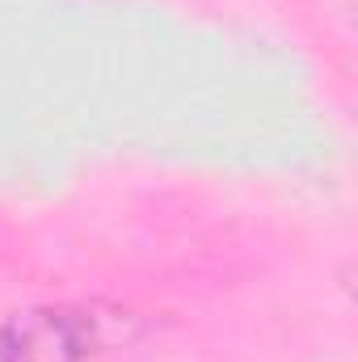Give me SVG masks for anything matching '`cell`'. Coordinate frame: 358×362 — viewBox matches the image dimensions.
I'll use <instances>...</instances> for the list:
<instances>
[{
	"mask_svg": "<svg viewBox=\"0 0 358 362\" xmlns=\"http://www.w3.org/2000/svg\"><path fill=\"white\" fill-rule=\"evenodd\" d=\"M135 316L101 303L30 308L0 325V362H85L131 337Z\"/></svg>",
	"mask_w": 358,
	"mask_h": 362,
	"instance_id": "obj_1",
	"label": "cell"
}]
</instances>
